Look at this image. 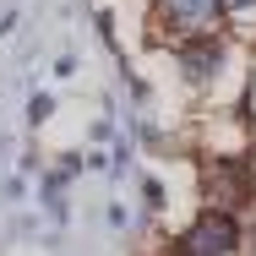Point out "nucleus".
I'll use <instances>...</instances> for the list:
<instances>
[{
    "label": "nucleus",
    "mask_w": 256,
    "mask_h": 256,
    "mask_svg": "<svg viewBox=\"0 0 256 256\" xmlns=\"http://www.w3.org/2000/svg\"><path fill=\"white\" fill-rule=\"evenodd\" d=\"M234 246H240V224H234V212H224V207L202 212V218L186 229V240H180L186 256H229Z\"/></svg>",
    "instance_id": "1"
},
{
    "label": "nucleus",
    "mask_w": 256,
    "mask_h": 256,
    "mask_svg": "<svg viewBox=\"0 0 256 256\" xmlns=\"http://www.w3.org/2000/svg\"><path fill=\"white\" fill-rule=\"evenodd\" d=\"M50 109H54L50 98H33V104H28V120H33V126H38V120H44V114H50Z\"/></svg>",
    "instance_id": "5"
},
{
    "label": "nucleus",
    "mask_w": 256,
    "mask_h": 256,
    "mask_svg": "<svg viewBox=\"0 0 256 256\" xmlns=\"http://www.w3.org/2000/svg\"><path fill=\"white\" fill-rule=\"evenodd\" d=\"M218 11H224L218 0H158V16H164L169 28H180V33H191V28H207Z\"/></svg>",
    "instance_id": "3"
},
{
    "label": "nucleus",
    "mask_w": 256,
    "mask_h": 256,
    "mask_svg": "<svg viewBox=\"0 0 256 256\" xmlns=\"http://www.w3.org/2000/svg\"><path fill=\"white\" fill-rule=\"evenodd\" d=\"M207 186L224 191V196H246V191H251V169H246V164H218V169L207 174Z\"/></svg>",
    "instance_id": "4"
},
{
    "label": "nucleus",
    "mask_w": 256,
    "mask_h": 256,
    "mask_svg": "<svg viewBox=\"0 0 256 256\" xmlns=\"http://www.w3.org/2000/svg\"><path fill=\"white\" fill-rule=\"evenodd\" d=\"M218 66H224V44L218 38H191L186 50H180V71H186V82H212L218 76Z\"/></svg>",
    "instance_id": "2"
},
{
    "label": "nucleus",
    "mask_w": 256,
    "mask_h": 256,
    "mask_svg": "<svg viewBox=\"0 0 256 256\" xmlns=\"http://www.w3.org/2000/svg\"><path fill=\"white\" fill-rule=\"evenodd\" d=\"M218 6H229V11H251L256 0H218Z\"/></svg>",
    "instance_id": "6"
}]
</instances>
